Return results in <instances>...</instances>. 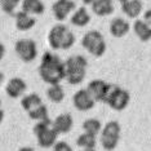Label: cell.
Listing matches in <instances>:
<instances>
[{
	"label": "cell",
	"mask_w": 151,
	"mask_h": 151,
	"mask_svg": "<svg viewBox=\"0 0 151 151\" xmlns=\"http://www.w3.org/2000/svg\"><path fill=\"white\" fill-rule=\"evenodd\" d=\"M39 75L49 85L60 84L65 79V61L52 52H45L39 66Z\"/></svg>",
	"instance_id": "cell-1"
},
{
	"label": "cell",
	"mask_w": 151,
	"mask_h": 151,
	"mask_svg": "<svg viewBox=\"0 0 151 151\" xmlns=\"http://www.w3.org/2000/svg\"><path fill=\"white\" fill-rule=\"evenodd\" d=\"M88 61L84 56H71L65 61V79L68 84L79 85L84 81L87 75Z\"/></svg>",
	"instance_id": "cell-2"
},
{
	"label": "cell",
	"mask_w": 151,
	"mask_h": 151,
	"mask_svg": "<svg viewBox=\"0 0 151 151\" xmlns=\"http://www.w3.org/2000/svg\"><path fill=\"white\" fill-rule=\"evenodd\" d=\"M48 43L52 47V49H70L75 43V35L70 29L63 25L62 22L54 25L48 34Z\"/></svg>",
	"instance_id": "cell-3"
},
{
	"label": "cell",
	"mask_w": 151,
	"mask_h": 151,
	"mask_svg": "<svg viewBox=\"0 0 151 151\" xmlns=\"http://www.w3.org/2000/svg\"><path fill=\"white\" fill-rule=\"evenodd\" d=\"M32 132H34V134H35L36 139H37V145H39L40 147H43V149L53 147L54 143L57 142L58 133L52 127L50 119L42 120V122H36V124L34 125Z\"/></svg>",
	"instance_id": "cell-4"
},
{
	"label": "cell",
	"mask_w": 151,
	"mask_h": 151,
	"mask_svg": "<svg viewBox=\"0 0 151 151\" xmlns=\"http://www.w3.org/2000/svg\"><path fill=\"white\" fill-rule=\"evenodd\" d=\"M81 45L88 53L94 57H101L106 52V42L105 37L97 30L88 31L81 39Z\"/></svg>",
	"instance_id": "cell-5"
},
{
	"label": "cell",
	"mask_w": 151,
	"mask_h": 151,
	"mask_svg": "<svg viewBox=\"0 0 151 151\" xmlns=\"http://www.w3.org/2000/svg\"><path fill=\"white\" fill-rule=\"evenodd\" d=\"M129 101H130V96L125 89H123L122 87L115 85V84L110 85L107 97L105 99V104H107L112 110H115V111H123L129 105Z\"/></svg>",
	"instance_id": "cell-6"
},
{
	"label": "cell",
	"mask_w": 151,
	"mask_h": 151,
	"mask_svg": "<svg viewBox=\"0 0 151 151\" xmlns=\"http://www.w3.org/2000/svg\"><path fill=\"white\" fill-rule=\"evenodd\" d=\"M120 124L115 120L106 123L101 130V145L106 151H112L118 146L120 138Z\"/></svg>",
	"instance_id": "cell-7"
},
{
	"label": "cell",
	"mask_w": 151,
	"mask_h": 151,
	"mask_svg": "<svg viewBox=\"0 0 151 151\" xmlns=\"http://www.w3.org/2000/svg\"><path fill=\"white\" fill-rule=\"evenodd\" d=\"M14 50L23 62H32L37 56V47L32 39H19L14 45Z\"/></svg>",
	"instance_id": "cell-8"
},
{
	"label": "cell",
	"mask_w": 151,
	"mask_h": 151,
	"mask_svg": "<svg viewBox=\"0 0 151 151\" xmlns=\"http://www.w3.org/2000/svg\"><path fill=\"white\" fill-rule=\"evenodd\" d=\"M75 9H76V4L73 0H57L52 5L53 16L58 22H63L68 16L73 14Z\"/></svg>",
	"instance_id": "cell-9"
},
{
	"label": "cell",
	"mask_w": 151,
	"mask_h": 151,
	"mask_svg": "<svg viewBox=\"0 0 151 151\" xmlns=\"http://www.w3.org/2000/svg\"><path fill=\"white\" fill-rule=\"evenodd\" d=\"M109 83H106L102 79H94V80L89 81L87 91L91 93V96L93 97V99L96 102H105L106 97H107L109 89H110Z\"/></svg>",
	"instance_id": "cell-10"
},
{
	"label": "cell",
	"mask_w": 151,
	"mask_h": 151,
	"mask_svg": "<svg viewBox=\"0 0 151 151\" xmlns=\"http://www.w3.org/2000/svg\"><path fill=\"white\" fill-rule=\"evenodd\" d=\"M73 104L76 110L84 112V111H89V110L93 109L96 101L91 96V93L87 91V88H85V89H79L76 93L74 94Z\"/></svg>",
	"instance_id": "cell-11"
},
{
	"label": "cell",
	"mask_w": 151,
	"mask_h": 151,
	"mask_svg": "<svg viewBox=\"0 0 151 151\" xmlns=\"http://www.w3.org/2000/svg\"><path fill=\"white\" fill-rule=\"evenodd\" d=\"M27 89L26 81L21 78H12L5 85V93L11 98H18L22 97L23 93Z\"/></svg>",
	"instance_id": "cell-12"
},
{
	"label": "cell",
	"mask_w": 151,
	"mask_h": 151,
	"mask_svg": "<svg viewBox=\"0 0 151 151\" xmlns=\"http://www.w3.org/2000/svg\"><path fill=\"white\" fill-rule=\"evenodd\" d=\"M73 125H74V120L70 114H60L52 122V127L58 134H66V133H68L73 129Z\"/></svg>",
	"instance_id": "cell-13"
},
{
	"label": "cell",
	"mask_w": 151,
	"mask_h": 151,
	"mask_svg": "<svg viewBox=\"0 0 151 151\" xmlns=\"http://www.w3.org/2000/svg\"><path fill=\"white\" fill-rule=\"evenodd\" d=\"M130 25L128 21L122 17H115L111 22H110V32L115 37H123L129 32Z\"/></svg>",
	"instance_id": "cell-14"
},
{
	"label": "cell",
	"mask_w": 151,
	"mask_h": 151,
	"mask_svg": "<svg viewBox=\"0 0 151 151\" xmlns=\"http://www.w3.org/2000/svg\"><path fill=\"white\" fill-rule=\"evenodd\" d=\"M36 23V18L26 12H17L16 13V27L19 31H29Z\"/></svg>",
	"instance_id": "cell-15"
},
{
	"label": "cell",
	"mask_w": 151,
	"mask_h": 151,
	"mask_svg": "<svg viewBox=\"0 0 151 151\" xmlns=\"http://www.w3.org/2000/svg\"><path fill=\"white\" fill-rule=\"evenodd\" d=\"M122 11L128 18L137 19L143 11V4L141 0H128L122 4Z\"/></svg>",
	"instance_id": "cell-16"
},
{
	"label": "cell",
	"mask_w": 151,
	"mask_h": 151,
	"mask_svg": "<svg viewBox=\"0 0 151 151\" xmlns=\"http://www.w3.org/2000/svg\"><path fill=\"white\" fill-rule=\"evenodd\" d=\"M92 6V12L98 17L112 14L114 12V0H96Z\"/></svg>",
	"instance_id": "cell-17"
},
{
	"label": "cell",
	"mask_w": 151,
	"mask_h": 151,
	"mask_svg": "<svg viewBox=\"0 0 151 151\" xmlns=\"http://www.w3.org/2000/svg\"><path fill=\"white\" fill-rule=\"evenodd\" d=\"M70 21L76 27H84L91 22V14H89V12L87 11L85 6H80V8L75 9L73 12Z\"/></svg>",
	"instance_id": "cell-18"
},
{
	"label": "cell",
	"mask_w": 151,
	"mask_h": 151,
	"mask_svg": "<svg viewBox=\"0 0 151 151\" xmlns=\"http://www.w3.org/2000/svg\"><path fill=\"white\" fill-rule=\"evenodd\" d=\"M133 31L141 42H149L151 39V29L143 19L137 18L133 22Z\"/></svg>",
	"instance_id": "cell-19"
},
{
	"label": "cell",
	"mask_w": 151,
	"mask_h": 151,
	"mask_svg": "<svg viewBox=\"0 0 151 151\" xmlns=\"http://www.w3.org/2000/svg\"><path fill=\"white\" fill-rule=\"evenodd\" d=\"M22 11L29 14H43L45 6L42 0H22L21 1Z\"/></svg>",
	"instance_id": "cell-20"
},
{
	"label": "cell",
	"mask_w": 151,
	"mask_h": 151,
	"mask_svg": "<svg viewBox=\"0 0 151 151\" xmlns=\"http://www.w3.org/2000/svg\"><path fill=\"white\" fill-rule=\"evenodd\" d=\"M43 104L42 101V97H40L39 94L36 93H30V94H26L23 96L22 99H21V106L22 109L25 110V111H31V110H34L35 107H37V106H40Z\"/></svg>",
	"instance_id": "cell-21"
},
{
	"label": "cell",
	"mask_w": 151,
	"mask_h": 151,
	"mask_svg": "<svg viewBox=\"0 0 151 151\" xmlns=\"http://www.w3.org/2000/svg\"><path fill=\"white\" fill-rule=\"evenodd\" d=\"M47 97L49 101H52L53 104H60L65 98V89L62 88L61 84L49 85V88L47 89Z\"/></svg>",
	"instance_id": "cell-22"
},
{
	"label": "cell",
	"mask_w": 151,
	"mask_h": 151,
	"mask_svg": "<svg viewBox=\"0 0 151 151\" xmlns=\"http://www.w3.org/2000/svg\"><path fill=\"white\" fill-rule=\"evenodd\" d=\"M76 145L80 149H94L97 145V136L89 134V133H81L76 139Z\"/></svg>",
	"instance_id": "cell-23"
},
{
	"label": "cell",
	"mask_w": 151,
	"mask_h": 151,
	"mask_svg": "<svg viewBox=\"0 0 151 151\" xmlns=\"http://www.w3.org/2000/svg\"><path fill=\"white\" fill-rule=\"evenodd\" d=\"M83 130H84L85 133H89V134L97 136L98 133H101V130H102V123L99 122L98 119L89 118L87 120H84V123H83Z\"/></svg>",
	"instance_id": "cell-24"
},
{
	"label": "cell",
	"mask_w": 151,
	"mask_h": 151,
	"mask_svg": "<svg viewBox=\"0 0 151 151\" xmlns=\"http://www.w3.org/2000/svg\"><path fill=\"white\" fill-rule=\"evenodd\" d=\"M27 114H29L30 119L35 120V122H42V120L49 119V112H48V109H47V106L44 104L37 106V107L31 110V111H29Z\"/></svg>",
	"instance_id": "cell-25"
},
{
	"label": "cell",
	"mask_w": 151,
	"mask_h": 151,
	"mask_svg": "<svg viewBox=\"0 0 151 151\" xmlns=\"http://www.w3.org/2000/svg\"><path fill=\"white\" fill-rule=\"evenodd\" d=\"M22 0H0V6L6 14H13L16 8L21 4Z\"/></svg>",
	"instance_id": "cell-26"
},
{
	"label": "cell",
	"mask_w": 151,
	"mask_h": 151,
	"mask_svg": "<svg viewBox=\"0 0 151 151\" xmlns=\"http://www.w3.org/2000/svg\"><path fill=\"white\" fill-rule=\"evenodd\" d=\"M52 151H73V147L65 141H57L52 147Z\"/></svg>",
	"instance_id": "cell-27"
},
{
	"label": "cell",
	"mask_w": 151,
	"mask_h": 151,
	"mask_svg": "<svg viewBox=\"0 0 151 151\" xmlns=\"http://www.w3.org/2000/svg\"><path fill=\"white\" fill-rule=\"evenodd\" d=\"M142 19L147 23V26L151 29V9H149V11H146L145 13H143V18Z\"/></svg>",
	"instance_id": "cell-28"
},
{
	"label": "cell",
	"mask_w": 151,
	"mask_h": 151,
	"mask_svg": "<svg viewBox=\"0 0 151 151\" xmlns=\"http://www.w3.org/2000/svg\"><path fill=\"white\" fill-rule=\"evenodd\" d=\"M4 54H5V47H4V44L0 42V61L4 58Z\"/></svg>",
	"instance_id": "cell-29"
},
{
	"label": "cell",
	"mask_w": 151,
	"mask_h": 151,
	"mask_svg": "<svg viewBox=\"0 0 151 151\" xmlns=\"http://www.w3.org/2000/svg\"><path fill=\"white\" fill-rule=\"evenodd\" d=\"M4 118H5V112L3 109H0V124H1L3 122H4Z\"/></svg>",
	"instance_id": "cell-30"
},
{
	"label": "cell",
	"mask_w": 151,
	"mask_h": 151,
	"mask_svg": "<svg viewBox=\"0 0 151 151\" xmlns=\"http://www.w3.org/2000/svg\"><path fill=\"white\" fill-rule=\"evenodd\" d=\"M18 151H35L32 149V147H30V146H25V147H21Z\"/></svg>",
	"instance_id": "cell-31"
},
{
	"label": "cell",
	"mask_w": 151,
	"mask_h": 151,
	"mask_svg": "<svg viewBox=\"0 0 151 151\" xmlns=\"http://www.w3.org/2000/svg\"><path fill=\"white\" fill-rule=\"evenodd\" d=\"M81 1H83L84 4H87V5H92L96 1V0H81Z\"/></svg>",
	"instance_id": "cell-32"
},
{
	"label": "cell",
	"mask_w": 151,
	"mask_h": 151,
	"mask_svg": "<svg viewBox=\"0 0 151 151\" xmlns=\"http://www.w3.org/2000/svg\"><path fill=\"white\" fill-rule=\"evenodd\" d=\"M3 81H4V74H3L1 71H0V87H1Z\"/></svg>",
	"instance_id": "cell-33"
},
{
	"label": "cell",
	"mask_w": 151,
	"mask_h": 151,
	"mask_svg": "<svg viewBox=\"0 0 151 151\" xmlns=\"http://www.w3.org/2000/svg\"><path fill=\"white\" fill-rule=\"evenodd\" d=\"M80 151H96L94 149H81Z\"/></svg>",
	"instance_id": "cell-34"
},
{
	"label": "cell",
	"mask_w": 151,
	"mask_h": 151,
	"mask_svg": "<svg viewBox=\"0 0 151 151\" xmlns=\"http://www.w3.org/2000/svg\"><path fill=\"white\" fill-rule=\"evenodd\" d=\"M118 1H120L123 4V3H125V1H128V0H118Z\"/></svg>",
	"instance_id": "cell-35"
},
{
	"label": "cell",
	"mask_w": 151,
	"mask_h": 151,
	"mask_svg": "<svg viewBox=\"0 0 151 151\" xmlns=\"http://www.w3.org/2000/svg\"><path fill=\"white\" fill-rule=\"evenodd\" d=\"M0 109H1V99H0Z\"/></svg>",
	"instance_id": "cell-36"
}]
</instances>
